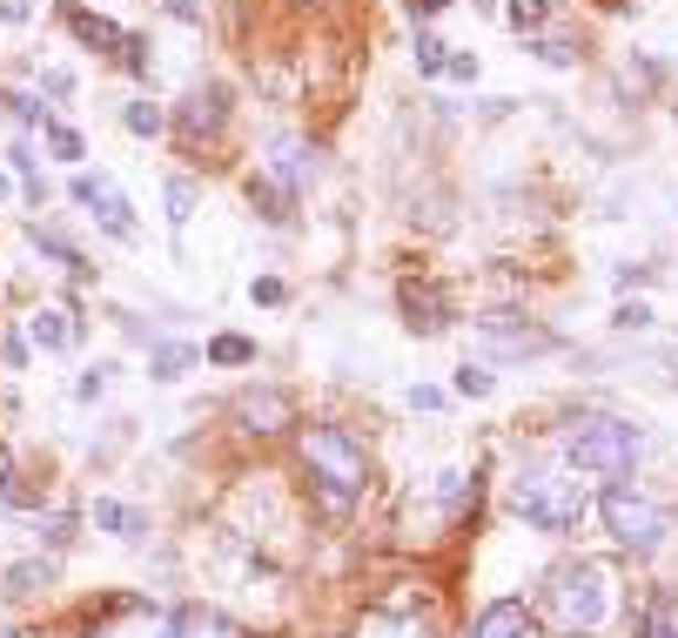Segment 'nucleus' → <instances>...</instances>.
<instances>
[{
	"instance_id": "1",
	"label": "nucleus",
	"mask_w": 678,
	"mask_h": 638,
	"mask_svg": "<svg viewBox=\"0 0 678 638\" xmlns=\"http://www.w3.org/2000/svg\"><path fill=\"white\" fill-rule=\"evenodd\" d=\"M511 511H518L531 531L564 538V531H578V524H584L591 498H584V477L551 470V464H531V470H518V477H511Z\"/></svg>"
},
{
	"instance_id": "2",
	"label": "nucleus",
	"mask_w": 678,
	"mask_h": 638,
	"mask_svg": "<svg viewBox=\"0 0 678 638\" xmlns=\"http://www.w3.org/2000/svg\"><path fill=\"white\" fill-rule=\"evenodd\" d=\"M303 470H309L322 511H350L357 491H363V477H370L363 444H357L350 430H336V424H309V430H303Z\"/></svg>"
},
{
	"instance_id": "3",
	"label": "nucleus",
	"mask_w": 678,
	"mask_h": 638,
	"mask_svg": "<svg viewBox=\"0 0 678 638\" xmlns=\"http://www.w3.org/2000/svg\"><path fill=\"white\" fill-rule=\"evenodd\" d=\"M558 450H564V464H571V470H591V477H625V470L638 464L645 437H638V424H625V417H571V424L558 430Z\"/></svg>"
},
{
	"instance_id": "4",
	"label": "nucleus",
	"mask_w": 678,
	"mask_h": 638,
	"mask_svg": "<svg viewBox=\"0 0 678 638\" xmlns=\"http://www.w3.org/2000/svg\"><path fill=\"white\" fill-rule=\"evenodd\" d=\"M544 605H551V618L564 625V631H598L605 618H612V578H605V565H558L551 572V585H544Z\"/></svg>"
},
{
	"instance_id": "5",
	"label": "nucleus",
	"mask_w": 678,
	"mask_h": 638,
	"mask_svg": "<svg viewBox=\"0 0 678 638\" xmlns=\"http://www.w3.org/2000/svg\"><path fill=\"white\" fill-rule=\"evenodd\" d=\"M598 511H605V531H612L625 551H658L665 531H671V511L651 504L645 491H625V485H612V491L598 498Z\"/></svg>"
},
{
	"instance_id": "6",
	"label": "nucleus",
	"mask_w": 678,
	"mask_h": 638,
	"mask_svg": "<svg viewBox=\"0 0 678 638\" xmlns=\"http://www.w3.org/2000/svg\"><path fill=\"white\" fill-rule=\"evenodd\" d=\"M74 202L88 209V215H95V228H102V235H115V243H135V235H141V228H135V215H128V195H121V189H115V176H102V169H81V176H74Z\"/></svg>"
},
{
	"instance_id": "7",
	"label": "nucleus",
	"mask_w": 678,
	"mask_h": 638,
	"mask_svg": "<svg viewBox=\"0 0 678 638\" xmlns=\"http://www.w3.org/2000/svg\"><path fill=\"white\" fill-rule=\"evenodd\" d=\"M222 121H229V95L209 82V88H195L182 108H176V135L182 141H215L222 135Z\"/></svg>"
},
{
	"instance_id": "8",
	"label": "nucleus",
	"mask_w": 678,
	"mask_h": 638,
	"mask_svg": "<svg viewBox=\"0 0 678 638\" xmlns=\"http://www.w3.org/2000/svg\"><path fill=\"white\" fill-rule=\"evenodd\" d=\"M88 638H176V612H161V605H115V618H102Z\"/></svg>"
},
{
	"instance_id": "9",
	"label": "nucleus",
	"mask_w": 678,
	"mask_h": 638,
	"mask_svg": "<svg viewBox=\"0 0 678 638\" xmlns=\"http://www.w3.org/2000/svg\"><path fill=\"white\" fill-rule=\"evenodd\" d=\"M269 182H276L283 195H303V189L316 182V148L296 141V135H283V141L269 148Z\"/></svg>"
},
{
	"instance_id": "10",
	"label": "nucleus",
	"mask_w": 678,
	"mask_h": 638,
	"mask_svg": "<svg viewBox=\"0 0 678 638\" xmlns=\"http://www.w3.org/2000/svg\"><path fill=\"white\" fill-rule=\"evenodd\" d=\"M464 638H538V612L525 598H497V605L477 612V625Z\"/></svg>"
},
{
	"instance_id": "11",
	"label": "nucleus",
	"mask_w": 678,
	"mask_h": 638,
	"mask_svg": "<svg viewBox=\"0 0 678 638\" xmlns=\"http://www.w3.org/2000/svg\"><path fill=\"white\" fill-rule=\"evenodd\" d=\"M477 330H484V337H497L511 357H544V350H558V337H551V330H525L511 309H490V316H477Z\"/></svg>"
},
{
	"instance_id": "12",
	"label": "nucleus",
	"mask_w": 678,
	"mask_h": 638,
	"mask_svg": "<svg viewBox=\"0 0 678 638\" xmlns=\"http://www.w3.org/2000/svg\"><path fill=\"white\" fill-rule=\"evenodd\" d=\"M403 323H410L416 337H437V330L451 323V296H444L437 283H403Z\"/></svg>"
},
{
	"instance_id": "13",
	"label": "nucleus",
	"mask_w": 678,
	"mask_h": 638,
	"mask_svg": "<svg viewBox=\"0 0 678 638\" xmlns=\"http://www.w3.org/2000/svg\"><path fill=\"white\" fill-rule=\"evenodd\" d=\"M235 417H242V430L269 437V430H283V424H289V396H283V390H248L242 404H235Z\"/></svg>"
},
{
	"instance_id": "14",
	"label": "nucleus",
	"mask_w": 678,
	"mask_h": 638,
	"mask_svg": "<svg viewBox=\"0 0 678 638\" xmlns=\"http://www.w3.org/2000/svg\"><path fill=\"white\" fill-rule=\"evenodd\" d=\"M108 538H121V544H141L148 538V511H135V504H121V498H95V511H88Z\"/></svg>"
},
{
	"instance_id": "15",
	"label": "nucleus",
	"mask_w": 678,
	"mask_h": 638,
	"mask_svg": "<svg viewBox=\"0 0 678 638\" xmlns=\"http://www.w3.org/2000/svg\"><path fill=\"white\" fill-rule=\"evenodd\" d=\"M28 343L34 350H67L74 343V316L67 309H34L28 316Z\"/></svg>"
},
{
	"instance_id": "16",
	"label": "nucleus",
	"mask_w": 678,
	"mask_h": 638,
	"mask_svg": "<svg viewBox=\"0 0 678 638\" xmlns=\"http://www.w3.org/2000/svg\"><path fill=\"white\" fill-rule=\"evenodd\" d=\"M176 638H248V631H242V625H229L222 612L182 605V612H176Z\"/></svg>"
},
{
	"instance_id": "17",
	"label": "nucleus",
	"mask_w": 678,
	"mask_h": 638,
	"mask_svg": "<svg viewBox=\"0 0 678 638\" xmlns=\"http://www.w3.org/2000/svg\"><path fill=\"white\" fill-rule=\"evenodd\" d=\"M74 34L88 41L95 54H121V41H128V34H121V28L108 21V14H88V8H74Z\"/></svg>"
},
{
	"instance_id": "18",
	"label": "nucleus",
	"mask_w": 678,
	"mask_h": 638,
	"mask_svg": "<svg viewBox=\"0 0 678 638\" xmlns=\"http://www.w3.org/2000/svg\"><path fill=\"white\" fill-rule=\"evenodd\" d=\"M195 363H202V357H195L189 343H155V350H148V370H155L161 383H176V376H189Z\"/></svg>"
},
{
	"instance_id": "19",
	"label": "nucleus",
	"mask_w": 678,
	"mask_h": 638,
	"mask_svg": "<svg viewBox=\"0 0 678 638\" xmlns=\"http://www.w3.org/2000/svg\"><path fill=\"white\" fill-rule=\"evenodd\" d=\"M168 222L176 228H189V215H195V202H202V189H195V176H168Z\"/></svg>"
},
{
	"instance_id": "20",
	"label": "nucleus",
	"mask_w": 678,
	"mask_h": 638,
	"mask_svg": "<svg viewBox=\"0 0 678 638\" xmlns=\"http://www.w3.org/2000/svg\"><path fill=\"white\" fill-rule=\"evenodd\" d=\"M248 202L263 209V222H289V202H296V195H283L269 176H256V182H248Z\"/></svg>"
},
{
	"instance_id": "21",
	"label": "nucleus",
	"mask_w": 678,
	"mask_h": 638,
	"mask_svg": "<svg viewBox=\"0 0 678 638\" xmlns=\"http://www.w3.org/2000/svg\"><path fill=\"white\" fill-rule=\"evenodd\" d=\"M41 135H47V148L61 155V162H74V169H81V162H88V141H81V135H74L67 121H47Z\"/></svg>"
},
{
	"instance_id": "22",
	"label": "nucleus",
	"mask_w": 678,
	"mask_h": 638,
	"mask_svg": "<svg viewBox=\"0 0 678 638\" xmlns=\"http://www.w3.org/2000/svg\"><path fill=\"white\" fill-rule=\"evenodd\" d=\"M8 162H14V176L28 182V195H34V202H47V182H41V169H34V148H28V141H14V148H8Z\"/></svg>"
},
{
	"instance_id": "23",
	"label": "nucleus",
	"mask_w": 678,
	"mask_h": 638,
	"mask_svg": "<svg viewBox=\"0 0 678 638\" xmlns=\"http://www.w3.org/2000/svg\"><path fill=\"white\" fill-rule=\"evenodd\" d=\"M209 363H222V370L256 363V343H248V337H215V343H209Z\"/></svg>"
},
{
	"instance_id": "24",
	"label": "nucleus",
	"mask_w": 678,
	"mask_h": 638,
	"mask_svg": "<svg viewBox=\"0 0 678 638\" xmlns=\"http://www.w3.org/2000/svg\"><path fill=\"white\" fill-rule=\"evenodd\" d=\"M0 504L34 511V504H41V491H28V485H21V470H8V464H0Z\"/></svg>"
},
{
	"instance_id": "25",
	"label": "nucleus",
	"mask_w": 678,
	"mask_h": 638,
	"mask_svg": "<svg viewBox=\"0 0 678 638\" xmlns=\"http://www.w3.org/2000/svg\"><path fill=\"white\" fill-rule=\"evenodd\" d=\"M416 74H423V82H437V74H444V41L437 34H416Z\"/></svg>"
},
{
	"instance_id": "26",
	"label": "nucleus",
	"mask_w": 678,
	"mask_h": 638,
	"mask_svg": "<svg viewBox=\"0 0 678 638\" xmlns=\"http://www.w3.org/2000/svg\"><path fill=\"white\" fill-rule=\"evenodd\" d=\"M47 578H54V565H41V557H28V565H14V572H8V592H41Z\"/></svg>"
},
{
	"instance_id": "27",
	"label": "nucleus",
	"mask_w": 678,
	"mask_h": 638,
	"mask_svg": "<svg viewBox=\"0 0 678 638\" xmlns=\"http://www.w3.org/2000/svg\"><path fill=\"white\" fill-rule=\"evenodd\" d=\"M121 121H128V135H161V108L155 102H128Z\"/></svg>"
},
{
	"instance_id": "28",
	"label": "nucleus",
	"mask_w": 678,
	"mask_h": 638,
	"mask_svg": "<svg viewBox=\"0 0 678 638\" xmlns=\"http://www.w3.org/2000/svg\"><path fill=\"white\" fill-rule=\"evenodd\" d=\"M544 14H551V0H511V28H518V34H525V28L538 34V28H544Z\"/></svg>"
},
{
	"instance_id": "29",
	"label": "nucleus",
	"mask_w": 678,
	"mask_h": 638,
	"mask_svg": "<svg viewBox=\"0 0 678 638\" xmlns=\"http://www.w3.org/2000/svg\"><path fill=\"white\" fill-rule=\"evenodd\" d=\"M490 390H497V376H490V370H477V363H464V370H457V396H490Z\"/></svg>"
},
{
	"instance_id": "30",
	"label": "nucleus",
	"mask_w": 678,
	"mask_h": 638,
	"mask_svg": "<svg viewBox=\"0 0 678 638\" xmlns=\"http://www.w3.org/2000/svg\"><path fill=\"white\" fill-rule=\"evenodd\" d=\"M638 638H678V618H671V605H651L645 612V631Z\"/></svg>"
},
{
	"instance_id": "31",
	"label": "nucleus",
	"mask_w": 678,
	"mask_h": 638,
	"mask_svg": "<svg viewBox=\"0 0 678 638\" xmlns=\"http://www.w3.org/2000/svg\"><path fill=\"white\" fill-rule=\"evenodd\" d=\"M248 296H256L263 309H276V302H283L289 289H283V276H256V283H248Z\"/></svg>"
},
{
	"instance_id": "32",
	"label": "nucleus",
	"mask_w": 678,
	"mask_h": 638,
	"mask_svg": "<svg viewBox=\"0 0 678 638\" xmlns=\"http://www.w3.org/2000/svg\"><path fill=\"white\" fill-rule=\"evenodd\" d=\"M121 61H128V74H148V41L128 34V41H121Z\"/></svg>"
},
{
	"instance_id": "33",
	"label": "nucleus",
	"mask_w": 678,
	"mask_h": 638,
	"mask_svg": "<svg viewBox=\"0 0 678 638\" xmlns=\"http://www.w3.org/2000/svg\"><path fill=\"white\" fill-rule=\"evenodd\" d=\"M531 54H538V61H551V67H571V61H578L564 41H531Z\"/></svg>"
},
{
	"instance_id": "34",
	"label": "nucleus",
	"mask_w": 678,
	"mask_h": 638,
	"mask_svg": "<svg viewBox=\"0 0 678 638\" xmlns=\"http://www.w3.org/2000/svg\"><path fill=\"white\" fill-rule=\"evenodd\" d=\"M444 74L451 82H477V54H444Z\"/></svg>"
},
{
	"instance_id": "35",
	"label": "nucleus",
	"mask_w": 678,
	"mask_h": 638,
	"mask_svg": "<svg viewBox=\"0 0 678 638\" xmlns=\"http://www.w3.org/2000/svg\"><path fill=\"white\" fill-rule=\"evenodd\" d=\"M102 390H108V376H102V370H88V376H81V383H74V396H81V404H95V396H102Z\"/></svg>"
},
{
	"instance_id": "36",
	"label": "nucleus",
	"mask_w": 678,
	"mask_h": 638,
	"mask_svg": "<svg viewBox=\"0 0 678 638\" xmlns=\"http://www.w3.org/2000/svg\"><path fill=\"white\" fill-rule=\"evenodd\" d=\"M645 323H651L645 302H625V309H618V330H645Z\"/></svg>"
},
{
	"instance_id": "37",
	"label": "nucleus",
	"mask_w": 678,
	"mask_h": 638,
	"mask_svg": "<svg viewBox=\"0 0 678 638\" xmlns=\"http://www.w3.org/2000/svg\"><path fill=\"white\" fill-rule=\"evenodd\" d=\"M28 14H34L28 0H0V21H8V28H28Z\"/></svg>"
},
{
	"instance_id": "38",
	"label": "nucleus",
	"mask_w": 678,
	"mask_h": 638,
	"mask_svg": "<svg viewBox=\"0 0 678 638\" xmlns=\"http://www.w3.org/2000/svg\"><path fill=\"white\" fill-rule=\"evenodd\" d=\"M410 404H416V411H437V404H444V390H431V383H416V390H410Z\"/></svg>"
},
{
	"instance_id": "39",
	"label": "nucleus",
	"mask_w": 678,
	"mask_h": 638,
	"mask_svg": "<svg viewBox=\"0 0 678 638\" xmlns=\"http://www.w3.org/2000/svg\"><path fill=\"white\" fill-rule=\"evenodd\" d=\"M437 8H451V0H410V14H437Z\"/></svg>"
},
{
	"instance_id": "40",
	"label": "nucleus",
	"mask_w": 678,
	"mask_h": 638,
	"mask_svg": "<svg viewBox=\"0 0 678 638\" xmlns=\"http://www.w3.org/2000/svg\"><path fill=\"white\" fill-rule=\"evenodd\" d=\"M168 14H182V21H195V0H168Z\"/></svg>"
}]
</instances>
